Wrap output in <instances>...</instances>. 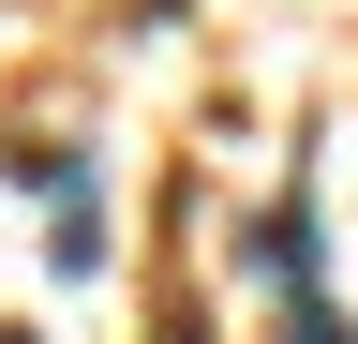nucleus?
I'll use <instances>...</instances> for the list:
<instances>
[{
  "label": "nucleus",
  "instance_id": "f257e3e1",
  "mask_svg": "<svg viewBox=\"0 0 358 344\" xmlns=\"http://www.w3.org/2000/svg\"><path fill=\"white\" fill-rule=\"evenodd\" d=\"M268 344H358V329H343V299L313 284V299H284V329H268Z\"/></svg>",
  "mask_w": 358,
  "mask_h": 344
},
{
  "label": "nucleus",
  "instance_id": "f03ea898",
  "mask_svg": "<svg viewBox=\"0 0 358 344\" xmlns=\"http://www.w3.org/2000/svg\"><path fill=\"white\" fill-rule=\"evenodd\" d=\"M0 344H30V329H0Z\"/></svg>",
  "mask_w": 358,
  "mask_h": 344
}]
</instances>
